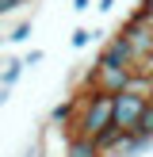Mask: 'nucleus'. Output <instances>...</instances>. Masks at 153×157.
<instances>
[{
  "label": "nucleus",
  "mask_w": 153,
  "mask_h": 157,
  "mask_svg": "<svg viewBox=\"0 0 153 157\" xmlns=\"http://www.w3.org/2000/svg\"><path fill=\"white\" fill-rule=\"evenodd\" d=\"M92 8V0H73V12H88Z\"/></svg>",
  "instance_id": "nucleus-16"
},
{
  "label": "nucleus",
  "mask_w": 153,
  "mask_h": 157,
  "mask_svg": "<svg viewBox=\"0 0 153 157\" xmlns=\"http://www.w3.org/2000/svg\"><path fill=\"white\" fill-rule=\"evenodd\" d=\"M23 58H4V69H0V84H8V88H15V81L23 77Z\"/></svg>",
  "instance_id": "nucleus-7"
},
{
  "label": "nucleus",
  "mask_w": 153,
  "mask_h": 157,
  "mask_svg": "<svg viewBox=\"0 0 153 157\" xmlns=\"http://www.w3.org/2000/svg\"><path fill=\"white\" fill-rule=\"evenodd\" d=\"M99 58L111 61V65H130V69H134V50H130V42H126V35H122V31H115V35L103 42Z\"/></svg>",
  "instance_id": "nucleus-5"
},
{
  "label": "nucleus",
  "mask_w": 153,
  "mask_h": 157,
  "mask_svg": "<svg viewBox=\"0 0 153 157\" xmlns=\"http://www.w3.org/2000/svg\"><path fill=\"white\" fill-rule=\"evenodd\" d=\"M119 31L126 35L130 50H134V65L138 61H153V27H149V12L145 8H134Z\"/></svg>",
  "instance_id": "nucleus-3"
},
{
  "label": "nucleus",
  "mask_w": 153,
  "mask_h": 157,
  "mask_svg": "<svg viewBox=\"0 0 153 157\" xmlns=\"http://www.w3.org/2000/svg\"><path fill=\"white\" fill-rule=\"evenodd\" d=\"M119 157H134V153H119Z\"/></svg>",
  "instance_id": "nucleus-20"
},
{
  "label": "nucleus",
  "mask_w": 153,
  "mask_h": 157,
  "mask_svg": "<svg viewBox=\"0 0 153 157\" xmlns=\"http://www.w3.org/2000/svg\"><path fill=\"white\" fill-rule=\"evenodd\" d=\"M19 0H0V19H8V15H15V12H19Z\"/></svg>",
  "instance_id": "nucleus-12"
},
{
  "label": "nucleus",
  "mask_w": 153,
  "mask_h": 157,
  "mask_svg": "<svg viewBox=\"0 0 153 157\" xmlns=\"http://www.w3.org/2000/svg\"><path fill=\"white\" fill-rule=\"evenodd\" d=\"M38 153H42V142H31L27 150H23V157H38Z\"/></svg>",
  "instance_id": "nucleus-14"
},
{
  "label": "nucleus",
  "mask_w": 153,
  "mask_h": 157,
  "mask_svg": "<svg viewBox=\"0 0 153 157\" xmlns=\"http://www.w3.org/2000/svg\"><path fill=\"white\" fill-rule=\"evenodd\" d=\"M19 4H35V0H19Z\"/></svg>",
  "instance_id": "nucleus-19"
},
{
  "label": "nucleus",
  "mask_w": 153,
  "mask_h": 157,
  "mask_svg": "<svg viewBox=\"0 0 153 157\" xmlns=\"http://www.w3.org/2000/svg\"><path fill=\"white\" fill-rule=\"evenodd\" d=\"M96 35H103V31H96V27H92V31H88V27H76L69 42H73V50H84V46H88L92 38H96Z\"/></svg>",
  "instance_id": "nucleus-10"
},
{
  "label": "nucleus",
  "mask_w": 153,
  "mask_h": 157,
  "mask_svg": "<svg viewBox=\"0 0 153 157\" xmlns=\"http://www.w3.org/2000/svg\"><path fill=\"white\" fill-rule=\"evenodd\" d=\"M138 8H145V12L153 15V0H142V4H138Z\"/></svg>",
  "instance_id": "nucleus-18"
},
{
  "label": "nucleus",
  "mask_w": 153,
  "mask_h": 157,
  "mask_svg": "<svg viewBox=\"0 0 153 157\" xmlns=\"http://www.w3.org/2000/svg\"><path fill=\"white\" fill-rule=\"evenodd\" d=\"M111 127H115V96L84 88L80 115H76V123H73V130H69V138H92V142H96V138L107 134Z\"/></svg>",
  "instance_id": "nucleus-1"
},
{
  "label": "nucleus",
  "mask_w": 153,
  "mask_h": 157,
  "mask_svg": "<svg viewBox=\"0 0 153 157\" xmlns=\"http://www.w3.org/2000/svg\"><path fill=\"white\" fill-rule=\"evenodd\" d=\"M122 138H126V130H119V127H111L107 134H99V138H96L99 157H103V153H119V150H122Z\"/></svg>",
  "instance_id": "nucleus-6"
},
{
  "label": "nucleus",
  "mask_w": 153,
  "mask_h": 157,
  "mask_svg": "<svg viewBox=\"0 0 153 157\" xmlns=\"http://www.w3.org/2000/svg\"><path fill=\"white\" fill-rule=\"evenodd\" d=\"M142 142H153V104L145 107V115H142V123H138V130H134Z\"/></svg>",
  "instance_id": "nucleus-11"
},
{
  "label": "nucleus",
  "mask_w": 153,
  "mask_h": 157,
  "mask_svg": "<svg viewBox=\"0 0 153 157\" xmlns=\"http://www.w3.org/2000/svg\"><path fill=\"white\" fill-rule=\"evenodd\" d=\"M149 104H153V100L138 96V92H130V88H126V92H119V96H115V127L126 130V134H134Z\"/></svg>",
  "instance_id": "nucleus-4"
},
{
  "label": "nucleus",
  "mask_w": 153,
  "mask_h": 157,
  "mask_svg": "<svg viewBox=\"0 0 153 157\" xmlns=\"http://www.w3.org/2000/svg\"><path fill=\"white\" fill-rule=\"evenodd\" d=\"M42 58H46V50H27V58H23V65H27V69H35V65H38Z\"/></svg>",
  "instance_id": "nucleus-13"
},
{
  "label": "nucleus",
  "mask_w": 153,
  "mask_h": 157,
  "mask_svg": "<svg viewBox=\"0 0 153 157\" xmlns=\"http://www.w3.org/2000/svg\"><path fill=\"white\" fill-rule=\"evenodd\" d=\"M130 81H134V69H130V65H111V61H103V58H96V65L84 73V88H92V92H107V96L126 92Z\"/></svg>",
  "instance_id": "nucleus-2"
},
{
  "label": "nucleus",
  "mask_w": 153,
  "mask_h": 157,
  "mask_svg": "<svg viewBox=\"0 0 153 157\" xmlns=\"http://www.w3.org/2000/svg\"><path fill=\"white\" fill-rule=\"evenodd\" d=\"M31 31H35V23H31V19H19V23L12 27V35H8V42H12V46L27 42V38H31Z\"/></svg>",
  "instance_id": "nucleus-9"
},
{
  "label": "nucleus",
  "mask_w": 153,
  "mask_h": 157,
  "mask_svg": "<svg viewBox=\"0 0 153 157\" xmlns=\"http://www.w3.org/2000/svg\"><path fill=\"white\" fill-rule=\"evenodd\" d=\"M65 157H99V150H96L92 138H69V153Z\"/></svg>",
  "instance_id": "nucleus-8"
},
{
  "label": "nucleus",
  "mask_w": 153,
  "mask_h": 157,
  "mask_svg": "<svg viewBox=\"0 0 153 157\" xmlns=\"http://www.w3.org/2000/svg\"><path fill=\"white\" fill-rule=\"evenodd\" d=\"M8 100H12V88H8V84H0V107H4Z\"/></svg>",
  "instance_id": "nucleus-15"
},
{
  "label": "nucleus",
  "mask_w": 153,
  "mask_h": 157,
  "mask_svg": "<svg viewBox=\"0 0 153 157\" xmlns=\"http://www.w3.org/2000/svg\"><path fill=\"white\" fill-rule=\"evenodd\" d=\"M96 8H99V12H111V8H115V0H99Z\"/></svg>",
  "instance_id": "nucleus-17"
}]
</instances>
